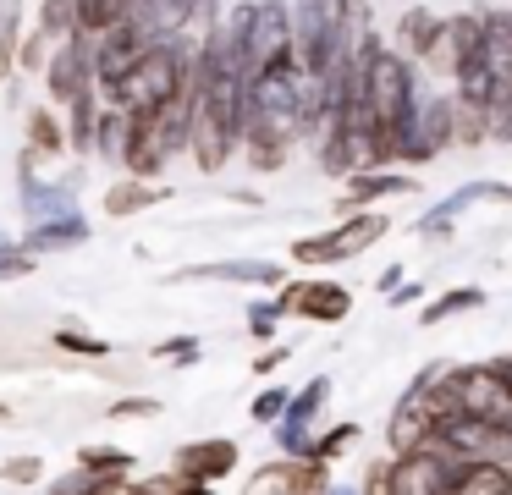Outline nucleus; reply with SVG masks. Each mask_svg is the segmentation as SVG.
Listing matches in <instances>:
<instances>
[{
	"label": "nucleus",
	"mask_w": 512,
	"mask_h": 495,
	"mask_svg": "<svg viewBox=\"0 0 512 495\" xmlns=\"http://www.w3.org/2000/svg\"><path fill=\"white\" fill-rule=\"evenodd\" d=\"M177 99H193V44H155V50L138 55V66L122 77V88L111 94V105L122 110H160L177 105Z\"/></svg>",
	"instance_id": "nucleus-1"
},
{
	"label": "nucleus",
	"mask_w": 512,
	"mask_h": 495,
	"mask_svg": "<svg viewBox=\"0 0 512 495\" xmlns=\"http://www.w3.org/2000/svg\"><path fill=\"white\" fill-rule=\"evenodd\" d=\"M188 127H193V99H177V105H160V110H138L133 132H127L122 176L160 182L166 160H177V154L188 149Z\"/></svg>",
	"instance_id": "nucleus-2"
},
{
	"label": "nucleus",
	"mask_w": 512,
	"mask_h": 495,
	"mask_svg": "<svg viewBox=\"0 0 512 495\" xmlns=\"http://www.w3.org/2000/svg\"><path fill=\"white\" fill-rule=\"evenodd\" d=\"M386 231H391V220L380 215V209H347L331 231L292 242V259L309 264V270H331V264H347V259H358L364 248H375Z\"/></svg>",
	"instance_id": "nucleus-3"
},
{
	"label": "nucleus",
	"mask_w": 512,
	"mask_h": 495,
	"mask_svg": "<svg viewBox=\"0 0 512 495\" xmlns=\"http://www.w3.org/2000/svg\"><path fill=\"white\" fill-rule=\"evenodd\" d=\"M446 149H452V94H430L424 88L419 105L408 110V121L391 138V165H424Z\"/></svg>",
	"instance_id": "nucleus-4"
},
{
	"label": "nucleus",
	"mask_w": 512,
	"mask_h": 495,
	"mask_svg": "<svg viewBox=\"0 0 512 495\" xmlns=\"http://www.w3.org/2000/svg\"><path fill=\"white\" fill-rule=\"evenodd\" d=\"M45 94H50V105H61V110L83 105V99H100V72H94V44H89V33H78L72 44H56V50H50Z\"/></svg>",
	"instance_id": "nucleus-5"
},
{
	"label": "nucleus",
	"mask_w": 512,
	"mask_h": 495,
	"mask_svg": "<svg viewBox=\"0 0 512 495\" xmlns=\"http://www.w3.org/2000/svg\"><path fill=\"white\" fill-rule=\"evenodd\" d=\"M435 424H441V413H435V396L424 380H413L408 391H402V402L391 407L386 418V446L391 457H413V451H424L435 440Z\"/></svg>",
	"instance_id": "nucleus-6"
},
{
	"label": "nucleus",
	"mask_w": 512,
	"mask_h": 495,
	"mask_svg": "<svg viewBox=\"0 0 512 495\" xmlns=\"http://www.w3.org/2000/svg\"><path fill=\"white\" fill-rule=\"evenodd\" d=\"M248 77H259L265 66L292 55V6L287 0H254V22H248Z\"/></svg>",
	"instance_id": "nucleus-7"
},
{
	"label": "nucleus",
	"mask_w": 512,
	"mask_h": 495,
	"mask_svg": "<svg viewBox=\"0 0 512 495\" xmlns=\"http://www.w3.org/2000/svg\"><path fill=\"white\" fill-rule=\"evenodd\" d=\"M237 462H243V446L226 435H204V440H188V446H177V457H171V473H177L182 484H199V490H215L221 479H232Z\"/></svg>",
	"instance_id": "nucleus-8"
},
{
	"label": "nucleus",
	"mask_w": 512,
	"mask_h": 495,
	"mask_svg": "<svg viewBox=\"0 0 512 495\" xmlns=\"http://www.w3.org/2000/svg\"><path fill=\"white\" fill-rule=\"evenodd\" d=\"M276 308L281 319L298 314V319H314V325H342L353 314V292L342 281H287L276 292Z\"/></svg>",
	"instance_id": "nucleus-9"
},
{
	"label": "nucleus",
	"mask_w": 512,
	"mask_h": 495,
	"mask_svg": "<svg viewBox=\"0 0 512 495\" xmlns=\"http://www.w3.org/2000/svg\"><path fill=\"white\" fill-rule=\"evenodd\" d=\"M17 198H23V220L28 226H56V220L83 215L78 209V176H17Z\"/></svg>",
	"instance_id": "nucleus-10"
},
{
	"label": "nucleus",
	"mask_w": 512,
	"mask_h": 495,
	"mask_svg": "<svg viewBox=\"0 0 512 495\" xmlns=\"http://www.w3.org/2000/svg\"><path fill=\"white\" fill-rule=\"evenodd\" d=\"M331 468L325 462H292V457H276L265 468L248 473L243 495H331Z\"/></svg>",
	"instance_id": "nucleus-11"
},
{
	"label": "nucleus",
	"mask_w": 512,
	"mask_h": 495,
	"mask_svg": "<svg viewBox=\"0 0 512 495\" xmlns=\"http://www.w3.org/2000/svg\"><path fill=\"white\" fill-rule=\"evenodd\" d=\"M457 468H463L457 457L424 446V451H413V457H391V490L397 495H452Z\"/></svg>",
	"instance_id": "nucleus-12"
},
{
	"label": "nucleus",
	"mask_w": 512,
	"mask_h": 495,
	"mask_svg": "<svg viewBox=\"0 0 512 495\" xmlns=\"http://www.w3.org/2000/svg\"><path fill=\"white\" fill-rule=\"evenodd\" d=\"M485 198H496V204H512V182H463V187H452L441 204L424 209V215L413 220V231H419V237H452V220L468 215L474 204H485Z\"/></svg>",
	"instance_id": "nucleus-13"
},
{
	"label": "nucleus",
	"mask_w": 512,
	"mask_h": 495,
	"mask_svg": "<svg viewBox=\"0 0 512 495\" xmlns=\"http://www.w3.org/2000/svg\"><path fill=\"white\" fill-rule=\"evenodd\" d=\"M177 281H226V286H287L276 259H210L182 270Z\"/></svg>",
	"instance_id": "nucleus-14"
},
{
	"label": "nucleus",
	"mask_w": 512,
	"mask_h": 495,
	"mask_svg": "<svg viewBox=\"0 0 512 495\" xmlns=\"http://www.w3.org/2000/svg\"><path fill=\"white\" fill-rule=\"evenodd\" d=\"M441 39H446V17H435L430 6H408V11H402V22H397V44H402V50L397 55H408L413 66H430L435 50H441Z\"/></svg>",
	"instance_id": "nucleus-15"
},
{
	"label": "nucleus",
	"mask_w": 512,
	"mask_h": 495,
	"mask_svg": "<svg viewBox=\"0 0 512 495\" xmlns=\"http://www.w3.org/2000/svg\"><path fill=\"white\" fill-rule=\"evenodd\" d=\"M413 176L408 171H391V165H375V171H358V176H347V198L353 204H380V198H402V193H413Z\"/></svg>",
	"instance_id": "nucleus-16"
},
{
	"label": "nucleus",
	"mask_w": 512,
	"mask_h": 495,
	"mask_svg": "<svg viewBox=\"0 0 512 495\" xmlns=\"http://www.w3.org/2000/svg\"><path fill=\"white\" fill-rule=\"evenodd\" d=\"M89 215H72V220H56V226H28L23 231V248L34 253H61V248H83V242H89Z\"/></svg>",
	"instance_id": "nucleus-17"
},
{
	"label": "nucleus",
	"mask_w": 512,
	"mask_h": 495,
	"mask_svg": "<svg viewBox=\"0 0 512 495\" xmlns=\"http://www.w3.org/2000/svg\"><path fill=\"white\" fill-rule=\"evenodd\" d=\"M160 198H166V187H160V182L122 176V182H111V193H105V215H111V220H133V215H144L149 204H160Z\"/></svg>",
	"instance_id": "nucleus-18"
},
{
	"label": "nucleus",
	"mask_w": 512,
	"mask_h": 495,
	"mask_svg": "<svg viewBox=\"0 0 512 495\" xmlns=\"http://www.w3.org/2000/svg\"><path fill=\"white\" fill-rule=\"evenodd\" d=\"M34 33H39L45 44H72V39L83 33V22H78V0H39Z\"/></svg>",
	"instance_id": "nucleus-19"
},
{
	"label": "nucleus",
	"mask_w": 512,
	"mask_h": 495,
	"mask_svg": "<svg viewBox=\"0 0 512 495\" xmlns=\"http://www.w3.org/2000/svg\"><path fill=\"white\" fill-rule=\"evenodd\" d=\"M325 402H331V380H325V374H314V380H303L298 391H292V407H287V418H281V424H292V429H320Z\"/></svg>",
	"instance_id": "nucleus-20"
},
{
	"label": "nucleus",
	"mask_w": 512,
	"mask_h": 495,
	"mask_svg": "<svg viewBox=\"0 0 512 495\" xmlns=\"http://www.w3.org/2000/svg\"><path fill=\"white\" fill-rule=\"evenodd\" d=\"M127 132H133V110H122V105H105L100 127H94V160H111V165H122V154H127Z\"/></svg>",
	"instance_id": "nucleus-21"
},
{
	"label": "nucleus",
	"mask_w": 512,
	"mask_h": 495,
	"mask_svg": "<svg viewBox=\"0 0 512 495\" xmlns=\"http://www.w3.org/2000/svg\"><path fill=\"white\" fill-rule=\"evenodd\" d=\"M507 484H512L507 462H463L452 495H507Z\"/></svg>",
	"instance_id": "nucleus-22"
},
{
	"label": "nucleus",
	"mask_w": 512,
	"mask_h": 495,
	"mask_svg": "<svg viewBox=\"0 0 512 495\" xmlns=\"http://www.w3.org/2000/svg\"><path fill=\"white\" fill-rule=\"evenodd\" d=\"M28 149H34L39 160H50V154L72 149V143H67V116H56L50 105L28 110Z\"/></svg>",
	"instance_id": "nucleus-23"
},
{
	"label": "nucleus",
	"mask_w": 512,
	"mask_h": 495,
	"mask_svg": "<svg viewBox=\"0 0 512 495\" xmlns=\"http://www.w3.org/2000/svg\"><path fill=\"white\" fill-rule=\"evenodd\" d=\"M78 468L100 473V479H111V484H133L138 457H133V451H122V446H83L78 451Z\"/></svg>",
	"instance_id": "nucleus-24"
},
{
	"label": "nucleus",
	"mask_w": 512,
	"mask_h": 495,
	"mask_svg": "<svg viewBox=\"0 0 512 495\" xmlns=\"http://www.w3.org/2000/svg\"><path fill=\"white\" fill-rule=\"evenodd\" d=\"M474 308H485V292H479V286H452V292H441V297L424 303V325H446V319L474 314Z\"/></svg>",
	"instance_id": "nucleus-25"
},
{
	"label": "nucleus",
	"mask_w": 512,
	"mask_h": 495,
	"mask_svg": "<svg viewBox=\"0 0 512 495\" xmlns=\"http://www.w3.org/2000/svg\"><path fill=\"white\" fill-rule=\"evenodd\" d=\"M50 347L72 352V358H111V341L94 336V330H83V325H61L56 336H50Z\"/></svg>",
	"instance_id": "nucleus-26"
},
{
	"label": "nucleus",
	"mask_w": 512,
	"mask_h": 495,
	"mask_svg": "<svg viewBox=\"0 0 512 495\" xmlns=\"http://www.w3.org/2000/svg\"><path fill=\"white\" fill-rule=\"evenodd\" d=\"M358 435H364V429H358V424H336V429H320V435H314V462H325V468H331L336 457H347V451L358 446Z\"/></svg>",
	"instance_id": "nucleus-27"
},
{
	"label": "nucleus",
	"mask_w": 512,
	"mask_h": 495,
	"mask_svg": "<svg viewBox=\"0 0 512 495\" xmlns=\"http://www.w3.org/2000/svg\"><path fill=\"white\" fill-rule=\"evenodd\" d=\"M287 407H292V385H265V391L248 402V418H254V424H270V429H276L281 418H287Z\"/></svg>",
	"instance_id": "nucleus-28"
},
{
	"label": "nucleus",
	"mask_w": 512,
	"mask_h": 495,
	"mask_svg": "<svg viewBox=\"0 0 512 495\" xmlns=\"http://www.w3.org/2000/svg\"><path fill=\"white\" fill-rule=\"evenodd\" d=\"M34 253L23 248V237H6L0 231V281H23V275H34Z\"/></svg>",
	"instance_id": "nucleus-29"
},
{
	"label": "nucleus",
	"mask_w": 512,
	"mask_h": 495,
	"mask_svg": "<svg viewBox=\"0 0 512 495\" xmlns=\"http://www.w3.org/2000/svg\"><path fill=\"white\" fill-rule=\"evenodd\" d=\"M237 154H248V165L254 171H281L287 165V154H292V143H276V138H243V149Z\"/></svg>",
	"instance_id": "nucleus-30"
},
{
	"label": "nucleus",
	"mask_w": 512,
	"mask_h": 495,
	"mask_svg": "<svg viewBox=\"0 0 512 495\" xmlns=\"http://www.w3.org/2000/svg\"><path fill=\"white\" fill-rule=\"evenodd\" d=\"M276 325H281L276 297H259V303H248V336H254V341H270V336H276Z\"/></svg>",
	"instance_id": "nucleus-31"
},
{
	"label": "nucleus",
	"mask_w": 512,
	"mask_h": 495,
	"mask_svg": "<svg viewBox=\"0 0 512 495\" xmlns=\"http://www.w3.org/2000/svg\"><path fill=\"white\" fill-rule=\"evenodd\" d=\"M100 484H111V479H100V473H89V468H72V473H61V479H50L45 495H89V490H100Z\"/></svg>",
	"instance_id": "nucleus-32"
},
{
	"label": "nucleus",
	"mask_w": 512,
	"mask_h": 495,
	"mask_svg": "<svg viewBox=\"0 0 512 495\" xmlns=\"http://www.w3.org/2000/svg\"><path fill=\"white\" fill-rule=\"evenodd\" d=\"M39 473H45V462L28 451V457H6V468H0V479L6 484H39Z\"/></svg>",
	"instance_id": "nucleus-33"
},
{
	"label": "nucleus",
	"mask_w": 512,
	"mask_h": 495,
	"mask_svg": "<svg viewBox=\"0 0 512 495\" xmlns=\"http://www.w3.org/2000/svg\"><path fill=\"white\" fill-rule=\"evenodd\" d=\"M155 358H171V363H193L199 358V336H166L155 347Z\"/></svg>",
	"instance_id": "nucleus-34"
},
{
	"label": "nucleus",
	"mask_w": 512,
	"mask_h": 495,
	"mask_svg": "<svg viewBox=\"0 0 512 495\" xmlns=\"http://www.w3.org/2000/svg\"><path fill=\"white\" fill-rule=\"evenodd\" d=\"M155 413H160L155 396H116V407H111V418H155Z\"/></svg>",
	"instance_id": "nucleus-35"
},
{
	"label": "nucleus",
	"mask_w": 512,
	"mask_h": 495,
	"mask_svg": "<svg viewBox=\"0 0 512 495\" xmlns=\"http://www.w3.org/2000/svg\"><path fill=\"white\" fill-rule=\"evenodd\" d=\"M303 6H309L320 22H347L358 11V0H303Z\"/></svg>",
	"instance_id": "nucleus-36"
},
{
	"label": "nucleus",
	"mask_w": 512,
	"mask_h": 495,
	"mask_svg": "<svg viewBox=\"0 0 512 495\" xmlns=\"http://www.w3.org/2000/svg\"><path fill=\"white\" fill-rule=\"evenodd\" d=\"M358 490H364V495H397V490H391V462H375V468L364 473V484H358Z\"/></svg>",
	"instance_id": "nucleus-37"
},
{
	"label": "nucleus",
	"mask_w": 512,
	"mask_h": 495,
	"mask_svg": "<svg viewBox=\"0 0 512 495\" xmlns=\"http://www.w3.org/2000/svg\"><path fill=\"white\" fill-rule=\"evenodd\" d=\"M287 358H292V347L281 341V347H265V352H259V363H254V369H259V374H276Z\"/></svg>",
	"instance_id": "nucleus-38"
},
{
	"label": "nucleus",
	"mask_w": 512,
	"mask_h": 495,
	"mask_svg": "<svg viewBox=\"0 0 512 495\" xmlns=\"http://www.w3.org/2000/svg\"><path fill=\"white\" fill-rule=\"evenodd\" d=\"M424 297V281H402L397 292H391V308H408V303H419Z\"/></svg>",
	"instance_id": "nucleus-39"
},
{
	"label": "nucleus",
	"mask_w": 512,
	"mask_h": 495,
	"mask_svg": "<svg viewBox=\"0 0 512 495\" xmlns=\"http://www.w3.org/2000/svg\"><path fill=\"white\" fill-rule=\"evenodd\" d=\"M490 369H496V374H501V385L512 391V352H501V358H490Z\"/></svg>",
	"instance_id": "nucleus-40"
},
{
	"label": "nucleus",
	"mask_w": 512,
	"mask_h": 495,
	"mask_svg": "<svg viewBox=\"0 0 512 495\" xmlns=\"http://www.w3.org/2000/svg\"><path fill=\"white\" fill-rule=\"evenodd\" d=\"M402 281H408V275H402V264H391V270L386 275H380V292H397V286Z\"/></svg>",
	"instance_id": "nucleus-41"
},
{
	"label": "nucleus",
	"mask_w": 512,
	"mask_h": 495,
	"mask_svg": "<svg viewBox=\"0 0 512 495\" xmlns=\"http://www.w3.org/2000/svg\"><path fill=\"white\" fill-rule=\"evenodd\" d=\"M331 495H364L358 484H331Z\"/></svg>",
	"instance_id": "nucleus-42"
},
{
	"label": "nucleus",
	"mask_w": 512,
	"mask_h": 495,
	"mask_svg": "<svg viewBox=\"0 0 512 495\" xmlns=\"http://www.w3.org/2000/svg\"><path fill=\"white\" fill-rule=\"evenodd\" d=\"M182 495H215V490H199V484H182Z\"/></svg>",
	"instance_id": "nucleus-43"
},
{
	"label": "nucleus",
	"mask_w": 512,
	"mask_h": 495,
	"mask_svg": "<svg viewBox=\"0 0 512 495\" xmlns=\"http://www.w3.org/2000/svg\"><path fill=\"white\" fill-rule=\"evenodd\" d=\"M0 6H12V0H0Z\"/></svg>",
	"instance_id": "nucleus-44"
},
{
	"label": "nucleus",
	"mask_w": 512,
	"mask_h": 495,
	"mask_svg": "<svg viewBox=\"0 0 512 495\" xmlns=\"http://www.w3.org/2000/svg\"><path fill=\"white\" fill-rule=\"evenodd\" d=\"M507 11H512V6H507Z\"/></svg>",
	"instance_id": "nucleus-45"
}]
</instances>
